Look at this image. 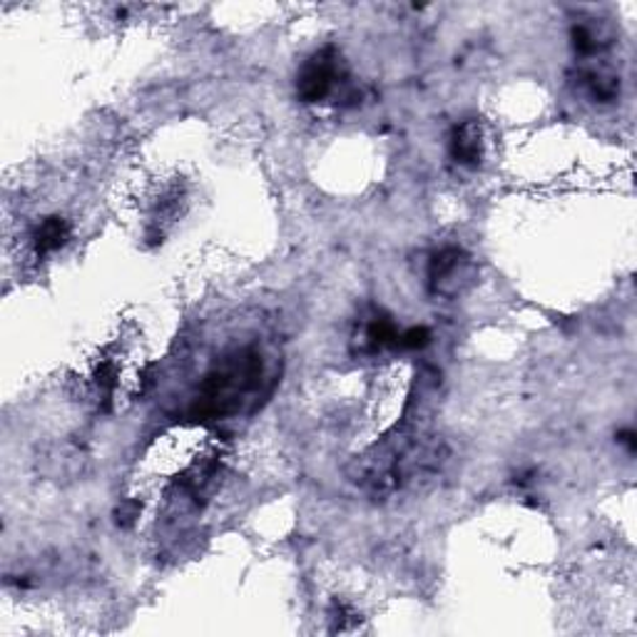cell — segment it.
<instances>
[{"instance_id":"8992f818","label":"cell","mask_w":637,"mask_h":637,"mask_svg":"<svg viewBox=\"0 0 637 637\" xmlns=\"http://www.w3.org/2000/svg\"><path fill=\"white\" fill-rule=\"evenodd\" d=\"M428 341H432V332H428L426 326H411V329L401 332L399 347L401 349H424Z\"/></svg>"},{"instance_id":"6da1fadb","label":"cell","mask_w":637,"mask_h":637,"mask_svg":"<svg viewBox=\"0 0 637 637\" xmlns=\"http://www.w3.org/2000/svg\"><path fill=\"white\" fill-rule=\"evenodd\" d=\"M446 461L444 444L428 436L419 424L407 421L394 436L372 446L351 466V480L372 496H394L416 488L438 476Z\"/></svg>"},{"instance_id":"7a4b0ae2","label":"cell","mask_w":637,"mask_h":637,"mask_svg":"<svg viewBox=\"0 0 637 637\" xmlns=\"http://www.w3.org/2000/svg\"><path fill=\"white\" fill-rule=\"evenodd\" d=\"M344 63L334 48H324L307 60L297 77V95L304 102H322L337 90Z\"/></svg>"},{"instance_id":"277c9868","label":"cell","mask_w":637,"mask_h":637,"mask_svg":"<svg viewBox=\"0 0 637 637\" xmlns=\"http://www.w3.org/2000/svg\"><path fill=\"white\" fill-rule=\"evenodd\" d=\"M451 158L463 167H478L484 158V133L476 120H466L451 135Z\"/></svg>"},{"instance_id":"3957f363","label":"cell","mask_w":637,"mask_h":637,"mask_svg":"<svg viewBox=\"0 0 637 637\" xmlns=\"http://www.w3.org/2000/svg\"><path fill=\"white\" fill-rule=\"evenodd\" d=\"M471 282V262L459 247H444L428 262V287L434 295L455 297Z\"/></svg>"},{"instance_id":"5b68a950","label":"cell","mask_w":637,"mask_h":637,"mask_svg":"<svg viewBox=\"0 0 637 637\" xmlns=\"http://www.w3.org/2000/svg\"><path fill=\"white\" fill-rule=\"evenodd\" d=\"M71 237V227L63 217H48L40 222V227L36 232V249L38 254H48L55 252L65 245V239Z\"/></svg>"}]
</instances>
